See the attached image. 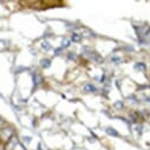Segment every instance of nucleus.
<instances>
[{
    "label": "nucleus",
    "mask_w": 150,
    "mask_h": 150,
    "mask_svg": "<svg viewBox=\"0 0 150 150\" xmlns=\"http://www.w3.org/2000/svg\"><path fill=\"white\" fill-rule=\"evenodd\" d=\"M89 54H90V57H91V58H93V59H95V60H97V62H102V60H103V59H102L97 53H95V52H89Z\"/></svg>",
    "instance_id": "1"
},
{
    "label": "nucleus",
    "mask_w": 150,
    "mask_h": 150,
    "mask_svg": "<svg viewBox=\"0 0 150 150\" xmlns=\"http://www.w3.org/2000/svg\"><path fill=\"white\" fill-rule=\"evenodd\" d=\"M42 66L43 67H49L50 66V60L49 59H43L42 60Z\"/></svg>",
    "instance_id": "2"
},
{
    "label": "nucleus",
    "mask_w": 150,
    "mask_h": 150,
    "mask_svg": "<svg viewBox=\"0 0 150 150\" xmlns=\"http://www.w3.org/2000/svg\"><path fill=\"white\" fill-rule=\"evenodd\" d=\"M85 90L86 91H96V88L93 85H91V84H86L85 85Z\"/></svg>",
    "instance_id": "3"
},
{
    "label": "nucleus",
    "mask_w": 150,
    "mask_h": 150,
    "mask_svg": "<svg viewBox=\"0 0 150 150\" xmlns=\"http://www.w3.org/2000/svg\"><path fill=\"white\" fill-rule=\"evenodd\" d=\"M106 132L110 134V135H114V136H117V135H118V134H117L114 129H112V128H108V129H106Z\"/></svg>",
    "instance_id": "4"
},
{
    "label": "nucleus",
    "mask_w": 150,
    "mask_h": 150,
    "mask_svg": "<svg viewBox=\"0 0 150 150\" xmlns=\"http://www.w3.org/2000/svg\"><path fill=\"white\" fill-rule=\"evenodd\" d=\"M72 40H74V42H78V40H79V37H78V34H73V37H72Z\"/></svg>",
    "instance_id": "5"
},
{
    "label": "nucleus",
    "mask_w": 150,
    "mask_h": 150,
    "mask_svg": "<svg viewBox=\"0 0 150 150\" xmlns=\"http://www.w3.org/2000/svg\"><path fill=\"white\" fill-rule=\"evenodd\" d=\"M43 47H44V49H46V50H49V49H50V46H49V44H47V43H44V44H43Z\"/></svg>",
    "instance_id": "6"
}]
</instances>
